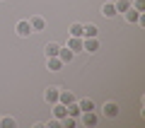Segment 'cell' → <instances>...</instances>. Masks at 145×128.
Here are the masks:
<instances>
[{
  "label": "cell",
  "instance_id": "cell-1",
  "mask_svg": "<svg viewBox=\"0 0 145 128\" xmlns=\"http://www.w3.org/2000/svg\"><path fill=\"white\" fill-rule=\"evenodd\" d=\"M97 48H99V41H97V36H92V39H82V51L94 53Z\"/></svg>",
  "mask_w": 145,
  "mask_h": 128
},
{
  "label": "cell",
  "instance_id": "cell-2",
  "mask_svg": "<svg viewBox=\"0 0 145 128\" xmlns=\"http://www.w3.org/2000/svg\"><path fill=\"white\" fill-rule=\"evenodd\" d=\"M58 58H61V63L63 65H65V63H70L72 58H75V51H70V48H58Z\"/></svg>",
  "mask_w": 145,
  "mask_h": 128
},
{
  "label": "cell",
  "instance_id": "cell-3",
  "mask_svg": "<svg viewBox=\"0 0 145 128\" xmlns=\"http://www.w3.org/2000/svg\"><path fill=\"white\" fill-rule=\"evenodd\" d=\"M58 94H61V89H58V87H48L46 92H44V99H46L48 104H56L58 102Z\"/></svg>",
  "mask_w": 145,
  "mask_h": 128
},
{
  "label": "cell",
  "instance_id": "cell-4",
  "mask_svg": "<svg viewBox=\"0 0 145 128\" xmlns=\"http://www.w3.org/2000/svg\"><path fill=\"white\" fill-rule=\"evenodd\" d=\"M17 34H20V36H29V34H34V31H31V24H29L27 20L17 22Z\"/></svg>",
  "mask_w": 145,
  "mask_h": 128
},
{
  "label": "cell",
  "instance_id": "cell-5",
  "mask_svg": "<svg viewBox=\"0 0 145 128\" xmlns=\"http://www.w3.org/2000/svg\"><path fill=\"white\" fill-rule=\"evenodd\" d=\"M51 106H53V116H56V118H65L68 116V106H65V104L56 102V104H51Z\"/></svg>",
  "mask_w": 145,
  "mask_h": 128
},
{
  "label": "cell",
  "instance_id": "cell-6",
  "mask_svg": "<svg viewBox=\"0 0 145 128\" xmlns=\"http://www.w3.org/2000/svg\"><path fill=\"white\" fill-rule=\"evenodd\" d=\"M104 114H106L109 118H116V116H119V104L106 102V104H104Z\"/></svg>",
  "mask_w": 145,
  "mask_h": 128
},
{
  "label": "cell",
  "instance_id": "cell-7",
  "mask_svg": "<svg viewBox=\"0 0 145 128\" xmlns=\"http://www.w3.org/2000/svg\"><path fill=\"white\" fill-rule=\"evenodd\" d=\"M68 48L70 51H82V36H70L68 39Z\"/></svg>",
  "mask_w": 145,
  "mask_h": 128
},
{
  "label": "cell",
  "instance_id": "cell-8",
  "mask_svg": "<svg viewBox=\"0 0 145 128\" xmlns=\"http://www.w3.org/2000/svg\"><path fill=\"white\" fill-rule=\"evenodd\" d=\"M29 24H31V31H41L46 27V22H44V17H31Z\"/></svg>",
  "mask_w": 145,
  "mask_h": 128
},
{
  "label": "cell",
  "instance_id": "cell-9",
  "mask_svg": "<svg viewBox=\"0 0 145 128\" xmlns=\"http://www.w3.org/2000/svg\"><path fill=\"white\" fill-rule=\"evenodd\" d=\"M123 15H126V22H131V24H135V22H138V17H140V12L135 10V7H128V10H126Z\"/></svg>",
  "mask_w": 145,
  "mask_h": 128
},
{
  "label": "cell",
  "instance_id": "cell-10",
  "mask_svg": "<svg viewBox=\"0 0 145 128\" xmlns=\"http://www.w3.org/2000/svg\"><path fill=\"white\" fill-rule=\"evenodd\" d=\"M99 34V29L94 24H87V27H82V39H92V36H97Z\"/></svg>",
  "mask_w": 145,
  "mask_h": 128
},
{
  "label": "cell",
  "instance_id": "cell-11",
  "mask_svg": "<svg viewBox=\"0 0 145 128\" xmlns=\"http://www.w3.org/2000/svg\"><path fill=\"white\" fill-rule=\"evenodd\" d=\"M82 121H85V126H97L99 118L94 116V111H85V114H82Z\"/></svg>",
  "mask_w": 145,
  "mask_h": 128
},
{
  "label": "cell",
  "instance_id": "cell-12",
  "mask_svg": "<svg viewBox=\"0 0 145 128\" xmlns=\"http://www.w3.org/2000/svg\"><path fill=\"white\" fill-rule=\"evenodd\" d=\"M78 106H80V111H94V102L92 99H82V102H78Z\"/></svg>",
  "mask_w": 145,
  "mask_h": 128
},
{
  "label": "cell",
  "instance_id": "cell-13",
  "mask_svg": "<svg viewBox=\"0 0 145 128\" xmlns=\"http://www.w3.org/2000/svg\"><path fill=\"white\" fill-rule=\"evenodd\" d=\"M58 44H46V48H44V51H46V58H56L58 56Z\"/></svg>",
  "mask_w": 145,
  "mask_h": 128
},
{
  "label": "cell",
  "instance_id": "cell-14",
  "mask_svg": "<svg viewBox=\"0 0 145 128\" xmlns=\"http://www.w3.org/2000/svg\"><path fill=\"white\" fill-rule=\"evenodd\" d=\"M102 15H104V17H114V15H119V12H116V7H114V3H106V5L102 7Z\"/></svg>",
  "mask_w": 145,
  "mask_h": 128
},
{
  "label": "cell",
  "instance_id": "cell-15",
  "mask_svg": "<svg viewBox=\"0 0 145 128\" xmlns=\"http://www.w3.org/2000/svg\"><path fill=\"white\" fill-rule=\"evenodd\" d=\"M58 102L68 106V104H72V102H75V97H72L70 92H61V94H58Z\"/></svg>",
  "mask_w": 145,
  "mask_h": 128
},
{
  "label": "cell",
  "instance_id": "cell-16",
  "mask_svg": "<svg viewBox=\"0 0 145 128\" xmlns=\"http://www.w3.org/2000/svg\"><path fill=\"white\" fill-rule=\"evenodd\" d=\"M80 106H78V102H72V104H68V116H72V118H78L80 116Z\"/></svg>",
  "mask_w": 145,
  "mask_h": 128
},
{
  "label": "cell",
  "instance_id": "cell-17",
  "mask_svg": "<svg viewBox=\"0 0 145 128\" xmlns=\"http://www.w3.org/2000/svg\"><path fill=\"white\" fill-rule=\"evenodd\" d=\"M63 68V63H61V58H48V70H61Z\"/></svg>",
  "mask_w": 145,
  "mask_h": 128
},
{
  "label": "cell",
  "instance_id": "cell-18",
  "mask_svg": "<svg viewBox=\"0 0 145 128\" xmlns=\"http://www.w3.org/2000/svg\"><path fill=\"white\" fill-rule=\"evenodd\" d=\"M114 7H116V12H126V10L131 7V3H128V0H116Z\"/></svg>",
  "mask_w": 145,
  "mask_h": 128
},
{
  "label": "cell",
  "instance_id": "cell-19",
  "mask_svg": "<svg viewBox=\"0 0 145 128\" xmlns=\"http://www.w3.org/2000/svg\"><path fill=\"white\" fill-rule=\"evenodd\" d=\"M70 36H82V24H78V22H75V24L70 27Z\"/></svg>",
  "mask_w": 145,
  "mask_h": 128
},
{
  "label": "cell",
  "instance_id": "cell-20",
  "mask_svg": "<svg viewBox=\"0 0 145 128\" xmlns=\"http://www.w3.org/2000/svg\"><path fill=\"white\" fill-rule=\"evenodd\" d=\"M0 126L3 128H15L17 123H15V118H0Z\"/></svg>",
  "mask_w": 145,
  "mask_h": 128
},
{
  "label": "cell",
  "instance_id": "cell-21",
  "mask_svg": "<svg viewBox=\"0 0 145 128\" xmlns=\"http://www.w3.org/2000/svg\"><path fill=\"white\" fill-rule=\"evenodd\" d=\"M133 7H135L138 12H143V10H145V0H135V3H133Z\"/></svg>",
  "mask_w": 145,
  "mask_h": 128
},
{
  "label": "cell",
  "instance_id": "cell-22",
  "mask_svg": "<svg viewBox=\"0 0 145 128\" xmlns=\"http://www.w3.org/2000/svg\"><path fill=\"white\" fill-rule=\"evenodd\" d=\"M48 128H61V118H53V121H48Z\"/></svg>",
  "mask_w": 145,
  "mask_h": 128
},
{
  "label": "cell",
  "instance_id": "cell-23",
  "mask_svg": "<svg viewBox=\"0 0 145 128\" xmlns=\"http://www.w3.org/2000/svg\"><path fill=\"white\" fill-rule=\"evenodd\" d=\"M0 118H3V116H0Z\"/></svg>",
  "mask_w": 145,
  "mask_h": 128
}]
</instances>
